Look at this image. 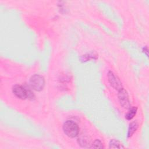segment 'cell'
<instances>
[{"label": "cell", "instance_id": "obj_1", "mask_svg": "<svg viewBox=\"0 0 149 149\" xmlns=\"http://www.w3.org/2000/svg\"><path fill=\"white\" fill-rule=\"evenodd\" d=\"M63 130L67 136L74 138L78 135L79 128L77 125L73 121L67 120L63 125Z\"/></svg>", "mask_w": 149, "mask_h": 149}, {"label": "cell", "instance_id": "obj_2", "mask_svg": "<svg viewBox=\"0 0 149 149\" xmlns=\"http://www.w3.org/2000/svg\"><path fill=\"white\" fill-rule=\"evenodd\" d=\"M12 91L16 97L20 99L24 100L27 98H33L31 92L20 85L14 86L12 88Z\"/></svg>", "mask_w": 149, "mask_h": 149}, {"label": "cell", "instance_id": "obj_3", "mask_svg": "<svg viewBox=\"0 0 149 149\" xmlns=\"http://www.w3.org/2000/svg\"><path fill=\"white\" fill-rule=\"evenodd\" d=\"M31 87L36 91H40L42 90L45 84V80L42 76L40 74H34L30 79Z\"/></svg>", "mask_w": 149, "mask_h": 149}, {"label": "cell", "instance_id": "obj_4", "mask_svg": "<svg viewBox=\"0 0 149 149\" xmlns=\"http://www.w3.org/2000/svg\"><path fill=\"white\" fill-rule=\"evenodd\" d=\"M118 99L119 103L122 107L126 109L130 108V104L127 93L123 88L119 90Z\"/></svg>", "mask_w": 149, "mask_h": 149}, {"label": "cell", "instance_id": "obj_5", "mask_svg": "<svg viewBox=\"0 0 149 149\" xmlns=\"http://www.w3.org/2000/svg\"><path fill=\"white\" fill-rule=\"evenodd\" d=\"M108 78L109 83L111 86L116 90H120L122 88V83L119 79L113 73V72L109 71L108 73Z\"/></svg>", "mask_w": 149, "mask_h": 149}, {"label": "cell", "instance_id": "obj_6", "mask_svg": "<svg viewBox=\"0 0 149 149\" xmlns=\"http://www.w3.org/2000/svg\"><path fill=\"white\" fill-rule=\"evenodd\" d=\"M138 128V123L137 122H132L129 126L128 132H127V137H131L134 133L136 132L137 129Z\"/></svg>", "mask_w": 149, "mask_h": 149}, {"label": "cell", "instance_id": "obj_7", "mask_svg": "<svg viewBox=\"0 0 149 149\" xmlns=\"http://www.w3.org/2000/svg\"><path fill=\"white\" fill-rule=\"evenodd\" d=\"M136 112H137V108L136 107H132L131 108H130L129 111L125 115L126 119L127 120H131L133 118V117L136 115Z\"/></svg>", "mask_w": 149, "mask_h": 149}, {"label": "cell", "instance_id": "obj_8", "mask_svg": "<svg viewBox=\"0 0 149 149\" xmlns=\"http://www.w3.org/2000/svg\"><path fill=\"white\" fill-rule=\"evenodd\" d=\"M109 148H123L122 144L118 140L112 139L109 142Z\"/></svg>", "mask_w": 149, "mask_h": 149}, {"label": "cell", "instance_id": "obj_9", "mask_svg": "<svg viewBox=\"0 0 149 149\" xmlns=\"http://www.w3.org/2000/svg\"><path fill=\"white\" fill-rule=\"evenodd\" d=\"M92 147L93 148H103V145L102 143H101V141L99 140H95L93 144H92Z\"/></svg>", "mask_w": 149, "mask_h": 149}, {"label": "cell", "instance_id": "obj_10", "mask_svg": "<svg viewBox=\"0 0 149 149\" xmlns=\"http://www.w3.org/2000/svg\"><path fill=\"white\" fill-rule=\"evenodd\" d=\"M79 143L80 144V145H83V146L84 147L85 145H87V144L88 143H89V141L88 140H87V139H86V137H81V138H80L79 139Z\"/></svg>", "mask_w": 149, "mask_h": 149}]
</instances>
